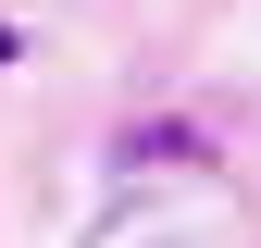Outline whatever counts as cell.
Returning a JSON list of instances; mask_svg holds the SVG:
<instances>
[{
    "label": "cell",
    "instance_id": "1",
    "mask_svg": "<svg viewBox=\"0 0 261 248\" xmlns=\"http://www.w3.org/2000/svg\"><path fill=\"white\" fill-rule=\"evenodd\" d=\"M124 162H199V137H187V124H137V137H124Z\"/></svg>",
    "mask_w": 261,
    "mask_h": 248
},
{
    "label": "cell",
    "instance_id": "2",
    "mask_svg": "<svg viewBox=\"0 0 261 248\" xmlns=\"http://www.w3.org/2000/svg\"><path fill=\"white\" fill-rule=\"evenodd\" d=\"M0 62H13V25H0Z\"/></svg>",
    "mask_w": 261,
    "mask_h": 248
}]
</instances>
